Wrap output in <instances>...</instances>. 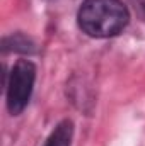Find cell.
I'll return each instance as SVG.
<instances>
[{"instance_id": "obj_3", "label": "cell", "mask_w": 145, "mask_h": 146, "mask_svg": "<svg viewBox=\"0 0 145 146\" xmlns=\"http://www.w3.org/2000/svg\"><path fill=\"white\" fill-rule=\"evenodd\" d=\"M72 136H73V124L72 121L65 119L55 127V131L46 139L44 146H70L72 145Z\"/></svg>"}, {"instance_id": "obj_2", "label": "cell", "mask_w": 145, "mask_h": 146, "mask_svg": "<svg viewBox=\"0 0 145 146\" xmlns=\"http://www.w3.org/2000/svg\"><path fill=\"white\" fill-rule=\"evenodd\" d=\"M36 78V68L28 60H19L10 70L7 83V107L12 115H19L29 104Z\"/></svg>"}, {"instance_id": "obj_1", "label": "cell", "mask_w": 145, "mask_h": 146, "mask_svg": "<svg viewBox=\"0 0 145 146\" xmlns=\"http://www.w3.org/2000/svg\"><path fill=\"white\" fill-rule=\"evenodd\" d=\"M79 27L91 37H113L119 34L130 14L119 0H84L79 9Z\"/></svg>"}]
</instances>
